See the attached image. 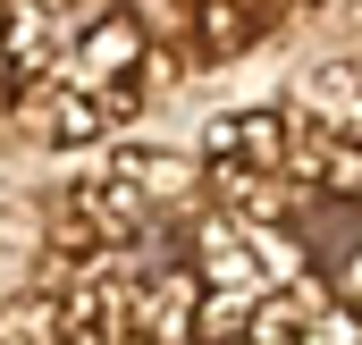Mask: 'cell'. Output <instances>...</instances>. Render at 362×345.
<instances>
[{"instance_id":"6da1fadb","label":"cell","mask_w":362,"mask_h":345,"mask_svg":"<svg viewBox=\"0 0 362 345\" xmlns=\"http://www.w3.org/2000/svg\"><path fill=\"white\" fill-rule=\"evenodd\" d=\"M101 169L118 177V185H127L144 211H169V202H185V194L202 185V160H194L185 144H144V135H118Z\"/></svg>"}]
</instances>
